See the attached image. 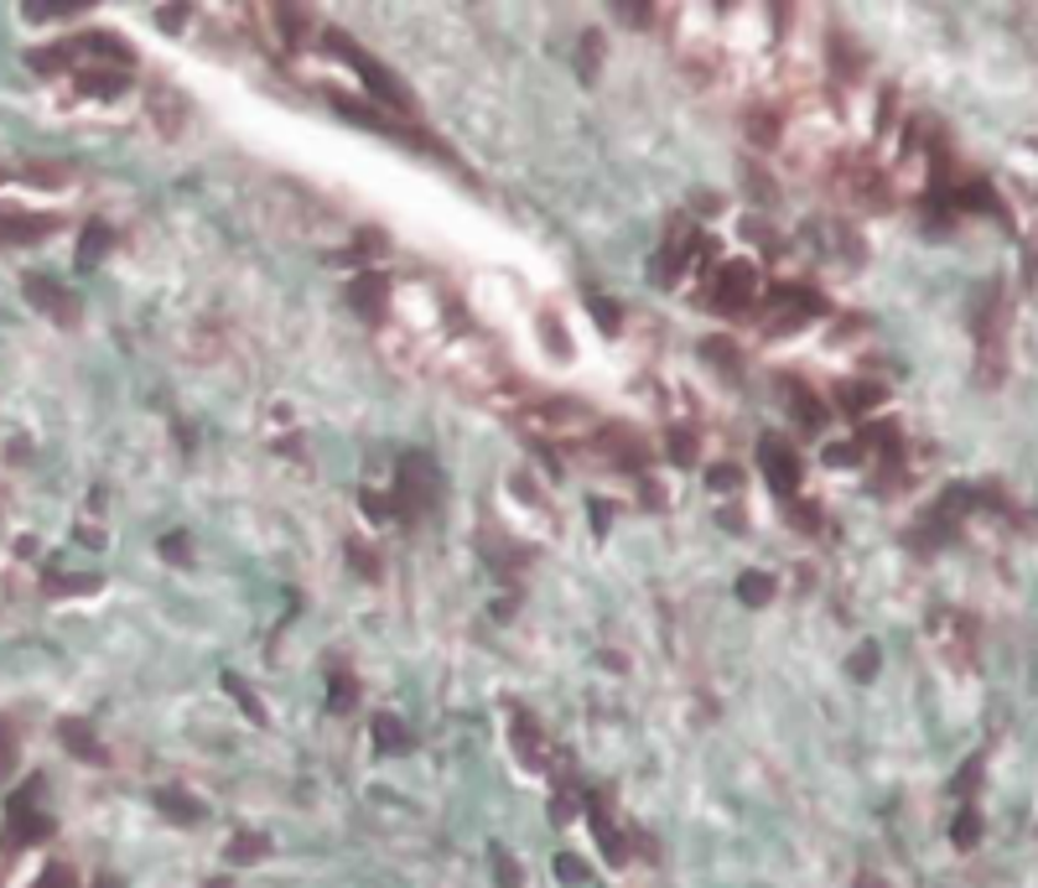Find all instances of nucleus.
I'll list each match as a JSON object with an SVG mask.
<instances>
[{
	"label": "nucleus",
	"mask_w": 1038,
	"mask_h": 888,
	"mask_svg": "<svg viewBox=\"0 0 1038 888\" xmlns=\"http://www.w3.org/2000/svg\"><path fill=\"white\" fill-rule=\"evenodd\" d=\"M1002 375H1007V296L992 286L977 312V379L1002 385Z\"/></svg>",
	"instance_id": "1"
},
{
	"label": "nucleus",
	"mask_w": 1038,
	"mask_h": 888,
	"mask_svg": "<svg viewBox=\"0 0 1038 888\" xmlns=\"http://www.w3.org/2000/svg\"><path fill=\"white\" fill-rule=\"evenodd\" d=\"M436 493H442V474L426 453H406L395 463V510L406 520H421L436 504Z\"/></svg>",
	"instance_id": "2"
},
{
	"label": "nucleus",
	"mask_w": 1038,
	"mask_h": 888,
	"mask_svg": "<svg viewBox=\"0 0 1038 888\" xmlns=\"http://www.w3.org/2000/svg\"><path fill=\"white\" fill-rule=\"evenodd\" d=\"M753 301H758V271H753L748 260H727V265H717L706 307L722 312V317H738V312H748Z\"/></svg>",
	"instance_id": "3"
},
{
	"label": "nucleus",
	"mask_w": 1038,
	"mask_h": 888,
	"mask_svg": "<svg viewBox=\"0 0 1038 888\" xmlns=\"http://www.w3.org/2000/svg\"><path fill=\"white\" fill-rule=\"evenodd\" d=\"M831 178H836L842 197H852V203H867V208H882V203H888V178H882V167L867 157V151L836 157Z\"/></svg>",
	"instance_id": "4"
},
{
	"label": "nucleus",
	"mask_w": 1038,
	"mask_h": 888,
	"mask_svg": "<svg viewBox=\"0 0 1038 888\" xmlns=\"http://www.w3.org/2000/svg\"><path fill=\"white\" fill-rule=\"evenodd\" d=\"M821 312H825V296L805 292V286H774L764 296V328L779 338H789L800 322H810V317H821Z\"/></svg>",
	"instance_id": "5"
},
{
	"label": "nucleus",
	"mask_w": 1038,
	"mask_h": 888,
	"mask_svg": "<svg viewBox=\"0 0 1038 888\" xmlns=\"http://www.w3.org/2000/svg\"><path fill=\"white\" fill-rule=\"evenodd\" d=\"M929 645H935L945 665H950V671H960V675L977 665V624H971L966 613H935V624H929Z\"/></svg>",
	"instance_id": "6"
},
{
	"label": "nucleus",
	"mask_w": 1038,
	"mask_h": 888,
	"mask_svg": "<svg viewBox=\"0 0 1038 888\" xmlns=\"http://www.w3.org/2000/svg\"><path fill=\"white\" fill-rule=\"evenodd\" d=\"M333 47L343 53V62H349L353 73H358V79L369 83V94H374V99H385V104H395V110H406V115H411V110H415V99L406 94V83L395 79V73L385 68V62H374L369 53H364V47H353L349 37H333Z\"/></svg>",
	"instance_id": "7"
},
{
	"label": "nucleus",
	"mask_w": 1038,
	"mask_h": 888,
	"mask_svg": "<svg viewBox=\"0 0 1038 888\" xmlns=\"http://www.w3.org/2000/svg\"><path fill=\"white\" fill-rule=\"evenodd\" d=\"M37 795H42V779H26V789L11 795V806H5V842L11 847H32V842H42L53 831V821L37 810Z\"/></svg>",
	"instance_id": "8"
},
{
	"label": "nucleus",
	"mask_w": 1038,
	"mask_h": 888,
	"mask_svg": "<svg viewBox=\"0 0 1038 888\" xmlns=\"http://www.w3.org/2000/svg\"><path fill=\"white\" fill-rule=\"evenodd\" d=\"M146 115H151V125H157L161 136L172 140V136H182V125L193 119V104L176 94L172 83H151V94H146Z\"/></svg>",
	"instance_id": "9"
},
{
	"label": "nucleus",
	"mask_w": 1038,
	"mask_h": 888,
	"mask_svg": "<svg viewBox=\"0 0 1038 888\" xmlns=\"http://www.w3.org/2000/svg\"><path fill=\"white\" fill-rule=\"evenodd\" d=\"M21 292H26V301H32L37 312H47L53 322H62V328H68V322H79V301L62 292L53 276H26V281H21Z\"/></svg>",
	"instance_id": "10"
},
{
	"label": "nucleus",
	"mask_w": 1038,
	"mask_h": 888,
	"mask_svg": "<svg viewBox=\"0 0 1038 888\" xmlns=\"http://www.w3.org/2000/svg\"><path fill=\"white\" fill-rule=\"evenodd\" d=\"M758 457H764V478H768V483H774L779 493H795V489H800V457L789 453L779 436H764V442H758Z\"/></svg>",
	"instance_id": "11"
},
{
	"label": "nucleus",
	"mask_w": 1038,
	"mask_h": 888,
	"mask_svg": "<svg viewBox=\"0 0 1038 888\" xmlns=\"http://www.w3.org/2000/svg\"><path fill=\"white\" fill-rule=\"evenodd\" d=\"M510 738H514V753H520L525 770H546L550 764V743H546V732H540V722H535L529 711H514Z\"/></svg>",
	"instance_id": "12"
},
{
	"label": "nucleus",
	"mask_w": 1038,
	"mask_h": 888,
	"mask_svg": "<svg viewBox=\"0 0 1038 888\" xmlns=\"http://www.w3.org/2000/svg\"><path fill=\"white\" fill-rule=\"evenodd\" d=\"M696 260H706V244L696 250V235H691V224L681 218V224L670 229V239H665V255H660V276H665V281H681V271H686V265H696Z\"/></svg>",
	"instance_id": "13"
},
{
	"label": "nucleus",
	"mask_w": 1038,
	"mask_h": 888,
	"mask_svg": "<svg viewBox=\"0 0 1038 888\" xmlns=\"http://www.w3.org/2000/svg\"><path fill=\"white\" fill-rule=\"evenodd\" d=\"M597 447H603L607 463H618V468H639V463H649L645 436L628 432V426H603V432H597Z\"/></svg>",
	"instance_id": "14"
},
{
	"label": "nucleus",
	"mask_w": 1038,
	"mask_h": 888,
	"mask_svg": "<svg viewBox=\"0 0 1038 888\" xmlns=\"http://www.w3.org/2000/svg\"><path fill=\"white\" fill-rule=\"evenodd\" d=\"M588 816H592V831H597V847H603L613 863H624V857H628V836L618 831V821H613V806H607V795H592Z\"/></svg>",
	"instance_id": "15"
},
{
	"label": "nucleus",
	"mask_w": 1038,
	"mask_h": 888,
	"mask_svg": "<svg viewBox=\"0 0 1038 888\" xmlns=\"http://www.w3.org/2000/svg\"><path fill=\"white\" fill-rule=\"evenodd\" d=\"M784 400H789V411H795V421H800L805 432H821L825 426V400L805 379H784Z\"/></svg>",
	"instance_id": "16"
},
{
	"label": "nucleus",
	"mask_w": 1038,
	"mask_h": 888,
	"mask_svg": "<svg viewBox=\"0 0 1038 888\" xmlns=\"http://www.w3.org/2000/svg\"><path fill=\"white\" fill-rule=\"evenodd\" d=\"M125 83H130V73L125 68H104V62H94V68H83L79 73V89L94 99H119L125 94Z\"/></svg>",
	"instance_id": "17"
},
{
	"label": "nucleus",
	"mask_w": 1038,
	"mask_h": 888,
	"mask_svg": "<svg viewBox=\"0 0 1038 888\" xmlns=\"http://www.w3.org/2000/svg\"><path fill=\"white\" fill-rule=\"evenodd\" d=\"M62 743H68V753L73 759H83V764H104V749H99V738L89 722H79V717H62Z\"/></svg>",
	"instance_id": "18"
},
{
	"label": "nucleus",
	"mask_w": 1038,
	"mask_h": 888,
	"mask_svg": "<svg viewBox=\"0 0 1038 888\" xmlns=\"http://www.w3.org/2000/svg\"><path fill=\"white\" fill-rule=\"evenodd\" d=\"M779 136H784L779 110H774V104H753V110H748V140L768 151V146H779Z\"/></svg>",
	"instance_id": "19"
},
{
	"label": "nucleus",
	"mask_w": 1038,
	"mask_h": 888,
	"mask_svg": "<svg viewBox=\"0 0 1038 888\" xmlns=\"http://www.w3.org/2000/svg\"><path fill=\"white\" fill-rule=\"evenodd\" d=\"M842 411L846 415H867V411H878L882 406V385L878 379H852V385H842Z\"/></svg>",
	"instance_id": "20"
},
{
	"label": "nucleus",
	"mask_w": 1038,
	"mask_h": 888,
	"mask_svg": "<svg viewBox=\"0 0 1038 888\" xmlns=\"http://www.w3.org/2000/svg\"><path fill=\"white\" fill-rule=\"evenodd\" d=\"M58 229V218H32V214H0V239H16V244H26V239H42Z\"/></svg>",
	"instance_id": "21"
},
{
	"label": "nucleus",
	"mask_w": 1038,
	"mask_h": 888,
	"mask_svg": "<svg viewBox=\"0 0 1038 888\" xmlns=\"http://www.w3.org/2000/svg\"><path fill=\"white\" fill-rule=\"evenodd\" d=\"M385 301H390V281L385 276H358L353 281V307L364 317H379L385 312Z\"/></svg>",
	"instance_id": "22"
},
{
	"label": "nucleus",
	"mask_w": 1038,
	"mask_h": 888,
	"mask_svg": "<svg viewBox=\"0 0 1038 888\" xmlns=\"http://www.w3.org/2000/svg\"><path fill=\"white\" fill-rule=\"evenodd\" d=\"M374 749L379 753H406L411 749V732L400 728V717H390V711L374 717Z\"/></svg>",
	"instance_id": "23"
},
{
	"label": "nucleus",
	"mask_w": 1038,
	"mask_h": 888,
	"mask_svg": "<svg viewBox=\"0 0 1038 888\" xmlns=\"http://www.w3.org/2000/svg\"><path fill=\"white\" fill-rule=\"evenodd\" d=\"M104 255H110V229H104V224H89L83 239H79V265L83 271H94Z\"/></svg>",
	"instance_id": "24"
},
{
	"label": "nucleus",
	"mask_w": 1038,
	"mask_h": 888,
	"mask_svg": "<svg viewBox=\"0 0 1038 888\" xmlns=\"http://www.w3.org/2000/svg\"><path fill=\"white\" fill-rule=\"evenodd\" d=\"M738 597H743L748 608H764V603H774V577L743 572V577H738Z\"/></svg>",
	"instance_id": "25"
},
{
	"label": "nucleus",
	"mask_w": 1038,
	"mask_h": 888,
	"mask_svg": "<svg viewBox=\"0 0 1038 888\" xmlns=\"http://www.w3.org/2000/svg\"><path fill=\"white\" fill-rule=\"evenodd\" d=\"M831 68H836V79L842 83H852L857 73H863V53H852V42L836 37L831 42Z\"/></svg>",
	"instance_id": "26"
},
{
	"label": "nucleus",
	"mask_w": 1038,
	"mask_h": 888,
	"mask_svg": "<svg viewBox=\"0 0 1038 888\" xmlns=\"http://www.w3.org/2000/svg\"><path fill=\"white\" fill-rule=\"evenodd\" d=\"M157 810L172 816V821H197V816H203V806H197V800H182L176 789H157Z\"/></svg>",
	"instance_id": "27"
},
{
	"label": "nucleus",
	"mask_w": 1038,
	"mask_h": 888,
	"mask_svg": "<svg viewBox=\"0 0 1038 888\" xmlns=\"http://www.w3.org/2000/svg\"><path fill=\"white\" fill-rule=\"evenodd\" d=\"M26 62H32L37 73H58V68L73 62V47H68V42H62V47H37V53H26Z\"/></svg>",
	"instance_id": "28"
},
{
	"label": "nucleus",
	"mask_w": 1038,
	"mask_h": 888,
	"mask_svg": "<svg viewBox=\"0 0 1038 888\" xmlns=\"http://www.w3.org/2000/svg\"><path fill=\"white\" fill-rule=\"evenodd\" d=\"M224 691H229V696H235L239 707H244V717H250V722H265V707H260V696H255L250 686H244L239 675H224Z\"/></svg>",
	"instance_id": "29"
},
{
	"label": "nucleus",
	"mask_w": 1038,
	"mask_h": 888,
	"mask_svg": "<svg viewBox=\"0 0 1038 888\" xmlns=\"http://www.w3.org/2000/svg\"><path fill=\"white\" fill-rule=\"evenodd\" d=\"M328 702H333V711H353V707H358V686H353V675L333 671V681H328Z\"/></svg>",
	"instance_id": "30"
},
{
	"label": "nucleus",
	"mask_w": 1038,
	"mask_h": 888,
	"mask_svg": "<svg viewBox=\"0 0 1038 888\" xmlns=\"http://www.w3.org/2000/svg\"><path fill=\"white\" fill-rule=\"evenodd\" d=\"M260 857H265V836H255V831H239L229 842V863H260Z\"/></svg>",
	"instance_id": "31"
},
{
	"label": "nucleus",
	"mask_w": 1038,
	"mask_h": 888,
	"mask_svg": "<svg viewBox=\"0 0 1038 888\" xmlns=\"http://www.w3.org/2000/svg\"><path fill=\"white\" fill-rule=\"evenodd\" d=\"M597 58H603V37H597V32H588V37H582V53H577V68H582V79H597Z\"/></svg>",
	"instance_id": "32"
},
{
	"label": "nucleus",
	"mask_w": 1038,
	"mask_h": 888,
	"mask_svg": "<svg viewBox=\"0 0 1038 888\" xmlns=\"http://www.w3.org/2000/svg\"><path fill=\"white\" fill-rule=\"evenodd\" d=\"M950 836H956V847H977V836H981V816H977V810H960Z\"/></svg>",
	"instance_id": "33"
},
{
	"label": "nucleus",
	"mask_w": 1038,
	"mask_h": 888,
	"mask_svg": "<svg viewBox=\"0 0 1038 888\" xmlns=\"http://www.w3.org/2000/svg\"><path fill=\"white\" fill-rule=\"evenodd\" d=\"M493 878H499V888H520V863L504 847H493Z\"/></svg>",
	"instance_id": "34"
},
{
	"label": "nucleus",
	"mask_w": 1038,
	"mask_h": 888,
	"mask_svg": "<svg viewBox=\"0 0 1038 888\" xmlns=\"http://www.w3.org/2000/svg\"><path fill=\"white\" fill-rule=\"evenodd\" d=\"M665 447H670V457H675V463H691V457H696V432L675 426V432L665 436Z\"/></svg>",
	"instance_id": "35"
},
{
	"label": "nucleus",
	"mask_w": 1038,
	"mask_h": 888,
	"mask_svg": "<svg viewBox=\"0 0 1038 888\" xmlns=\"http://www.w3.org/2000/svg\"><path fill=\"white\" fill-rule=\"evenodd\" d=\"M706 358H711V364H722L727 375H738V364H743V358H738V349H732V343H722V338H711V343H706Z\"/></svg>",
	"instance_id": "36"
},
{
	"label": "nucleus",
	"mask_w": 1038,
	"mask_h": 888,
	"mask_svg": "<svg viewBox=\"0 0 1038 888\" xmlns=\"http://www.w3.org/2000/svg\"><path fill=\"white\" fill-rule=\"evenodd\" d=\"M577 806H582V800L571 795V785H561V789H556V800H550V821H556V827H561V821H571V816H577Z\"/></svg>",
	"instance_id": "37"
},
{
	"label": "nucleus",
	"mask_w": 1038,
	"mask_h": 888,
	"mask_svg": "<svg viewBox=\"0 0 1038 888\" xmlns=\"http://www.w3.org/2000/svg\"><path fill=\"white\" fill-rule=\"evenodd\" d=\"M852 675H857V681H872V675H878V645H863V650L852 654Z\"/></svg>",
	"instance_id": "38"
},
{
	"label": "nucleus",
	"mask_w": 1038,
	"mask_h": 888,
	"mask_svg": "<svg viewBox=\"0 0 1038 888\" xmlns=\"http://www.w3.org/2000/svg\"><path fill=\"white\" fill-rule=\"evenodd\" d=\"M540 333H546V349H550V354H556V358L567 354V358H571V343L561 338V322H556V317H540Z\"/></svg>",
	"instance_id": "39"
},
{
	"label": "nucleus",
	"mask_w": 1038,
	"mask_h": 888,
	"mask_svg": "<svg viewBox=\"0 0 1038 888\" xmlns=\"http://www.w3.org/2000/svg\"><path fill=\"white\" fill-rule=\"evenodd\" d=\"M556 878H561V884H588V868H582V857H556Z\"/></svg>",
	"instance_id": "40"
},
{
	"label": "nucleus",
	"mask_w": 1038,
	"mask_h": 888,
	"mask_svg": "<svg viewBox=\"0 0 1038 888\" xmlns=\"http://www.w3.org/2000/svg\"><path fill=\"white\" fill-rule=\"evenodd\" d=\"M977 779H981V759H971V764H966V770L956 774V785H950V789H956L960 800H966V795H971V789H977Z\"/></svg>",
	"instance_id": "41"
},
{
	"label": "nucleus",
	"mask_w": 1038,
	"mask_h": 888,
	"mask_svg": "<svg viewBox=\"0 0 1038 888\" xmlns=\"http://www.w3.org/2000/svg\"><path fill=\"white\" fill-rule=\"evenodd\" d=\"M1023 235H1028V250L1038 260V197H1028V208H1023Z\"/></svg>",
	"instance_id": "42"
},
{
	"label": "nucleus",
	"mask_w": 1038,
	"mask_h": 888,
	"mask_svg": "<svg viewBox=\"0 0 1038 888\" xmlns=\"http://www.w3.org/2000/svg\"><path fill=\"white\" fill-rule=\"evenodd\" d=\"M349 561H353V567H364V577H379V561H374V551H369V546H358V540L349 546Z\"/></svg>",
	"instance_id": "43"
},
{
	"label": "nucleus",
	"mask_w": 1038,
	"mask_h": 888,
	"mask_svg": "<svg viewBox=\"0 0 1038 888\" xmlns=\"http://www.w3.org/2000/svg\"><path fill=\"white\" fill-rule=\"evenodd\" d=\"M706 483H711V489H738V483H743V474L722 463V468H711V474H706Z\"/></svg>",
	"instance_id": "44"
},
{
	"label": "nucleus",
	"mask_w": 1038,
	"mask_h": 888,
	"mask_svg": "<svg viewBox=\"0 0 1038 888\" xmlns=\"http://www.w3.org/2000/svg\"><path fill=\"white\" fill-rule=\"evenodd\" d=\"M592 317H597L603 328H618V307H613V301H603V296H592Z\"/></svg>",
	"instance_id": "45"
},
{
	"label": "nucleus",
	"mask_w": 1038,
	"mask_h": 888,
	"mask_svg": "<svg viewBox=\"0 0 1038 888\" xmlns=\"http://www.w3.org/2000/svg\"><path fill=\"white\" fill-rule=\"evenodd\" d=\"M161 556H167V561H187V535H167V540H161Z\"/></svg>",
	"instance_id": "46"
},
{
	"label": "nucleus",
	"mask_w": 1038,
	"mask_h": 888,
	"mask_svg": "<svg viewBox=\"0 0 1038 888\" xmlns=\"http://www.w3.org/2000/svg\"><path fill=\"white\" fill-rule=\"evenodd\" d=\"M37 888H73V878H68V868H47L37 878Z\"/></svg>",
	"instance_id": "47"
},
{
	"label": "nucleus",
	"mask_w": 1038,
	"mask_h": 888,
	"mask_svg": "<svg viewBox=\"0 0 1038 888\" xmlns=\"http://www.w3.org/2000/svg\"><path fill=\"white\" fill-rule=\"evenodd\" d=\"M795 525H800V531H815V525H821V510H810V504H795Z\"/></svg>",
	"instance_id": "48"
},
{
	"label": "nucleus",
	"mask_w": 1038,
	"mask_h": 888,
	"mask_svg": "<svg viewBox=\"0 0 1038 888\" xmlns=\"http://www.w3.org/2000/svg\"><path fill=\"white\" fill-rule=\"evenodd\" d=\"M852 457H857V442H842V447H831V453H825V463H836V468H846Z\"/></svg>",
	"instance_id": "49"
},
{
	"label": "nucleus",
	"mask_w": 1038,
	"mask_h": 888,
	"mask_svg": "<svg viewBox=\"0 0 1038 888\" xmlns=\"http://www.w3.org/2000/svg\"><path fill=\"white\" fill-rule=\"evenodd\" d=\"M203 888H235V878H214V884H203Z\"/></svg>",
	"instance_id": "50"
}]
</instances>
